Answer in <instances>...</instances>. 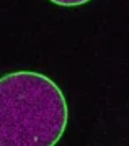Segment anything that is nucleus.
<instances>
[{"label":"nucleus","instance_id":"f03ea898","mask_svg":"<svg viewBox=\"0 0 129 146\" xmlns=\"http://www.w3.org/2000/svg\"><path fill=\"white\" fill-rule=\"evenodd\" d=\"M56 5H62V7H77V5H84L90 0H49Z\"/></svg>","mask_w":129,"mask_h":146},{"label":"nucleus","instance_id":"f257e3e1","mask_svg":"<svg viewBox=\"0 0 129 146\" xmlns=\"http://www.w3.org/2000/svg\"><path fill=\"white\" fill-rule=\"evenodd\" d=\"M67 118L64 94L47 76L18 71L0 77V146H52Z\"/></svg>","mask_w":129,"mask_h":146}]
</instances>
